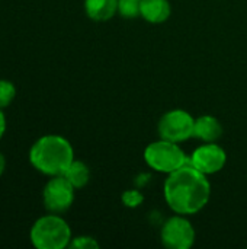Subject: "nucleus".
Returning <instances> with one entry per match:
<instances>
[{
  "mask_svg": "<svg viewBox=\"0 0 247 249\" xmlns=\"http://www.w3.org/2000/svg\"><path fill=\"white\" fill-rule=\"evenodd\" d=\"M163 194L167 206L176 214L192 216L199 213L210 201L211 184L208 177L191 163L167 175Z\"/></svg>",
  "mask_w": 247,
  "mask_h": 249,
  "instance_id": "f257e3e1",
  "label": "nucleus"
},
{
  "mask_svg": "<svg viewBox=\"0 0 247 249\" xmlns=\"http://www.w3.org/2000/svg\"><path fill=\"white\" fill-rule=\"evenodd\" d=\"M74 160L71 143L58 134H45L39 137L29 150L32 168L47 177L63 175Z\"/></svg>",
  "mask_w": 247,
  "mask_h": 249,
  "instance_id": "f03ea898",
  "label": "nucleus"
},
{
  "mask_svg": "<svg viewBox=\"0 0 247 249\" xmlns=\"http://www.w3.org/2000/svg\"><path fill=\"white\" fill-rule=\"evenodd\" d=\"M29 238L36 249H64L73 239L68 223L55 213L36 219L31 228Z\"/></svg>",
  "mask_w": 247,
  "mask_h": 249,
  "instance_id": "7ed1b4c3",
  "label": "nucleus"
},
{
  "mask_svg": "<svg viewBox=\"0 0 247 249\" xmlns=\"http://www.w3.org/2000/svg\"><path fill=\"white\" fill-rule=\"evenodd\" d=\"M144 160L153 171L169 175L189 163V156L179 143L160 139L144 149Z\"/></svg>",
  "mask_w": 247,
  "mask_h": 249,
  "instance_id": "20e7f679",
  "label": "nucleus"
},
{
  "mask_svg": "<svg viewBox=\"0 0 247 249\" xmlns=\"http://www.w3.org/2000/svg\"><path fill=\"white\" fill-rule=\"evenodd\" d=\"M195 118L185 109L175 108L162 115L159 120V136L160 139L182 143L194 137Z\"/></svg>",
  "mask_w": 247,
  "mask_h": 249,
  "instance_id": "39448f33",
  "label": "nucleus"
},
{
  "mask_svg": "<svg viewBox=\"0 0 247 249\" xmlns=\"http://www.w3.org/2000/svg\"><path fill=\"white\" fill-rule=\"evenodd\" d=\"M76 188L64 175L51 177L42 190V203L48 213H66L74 203Z\"/></svg>",
  "mask_w": 247,
  "mask_h": 249,
  "instance_id": "423d86ee",
  "label": "nucleus"
},
{
  "mask_svg": "<svg viewBox=\"0 0 247 249\" xmlns=\"http://www.w3.org/2000/svg\"><path fill=\"white\" fill-rule=\"evenodd\" d=\"M195 229L188 216L176 214L169 217L160 231L162 244L169 249H189L195 244Z\"/></svg>",
  "mask_w": 247,
  "mask_h": 249,
  "instance_id": "0eeeda50",
  "label": "nucleus"
},
{
  "mask_svg": "<svg viewBox=\"0 0 247 249\" xmlns=\"http://www.w3.org/2000/svg\"><path fill=\"white\" fill-rule=\"evenodd\" d=\"M189 163L207 177L214 175L226 166L227 153L217 143H204L189 156Z\"/></svg>",
  "mask_w": 247,
  "mask_h": 249,
  "instance_id": "6e6552de",
  "label": "nucleus"
},
{
  "mask_svg": "<svg viewBox=\"0 0 247 249\" xmlns=\"http://www.w3.org/2000/svg\"><path fill=\"white\" fill-rule=\"evenodd\" d=\"M224 128L214 115H201L195 118L194 137L202 143H217L223 137Z\"/></svg>",
  "mask_w": 247,
  "mask_h": 249,
  "instance_id": "1a4fd4ad",
  "label": "nucleus"
},
{
  "mask_svg": "<svg viewBox=\"0 0 247 249\" xmlns=\"http://www.w3.org/2000/svg\"><path fill=\"white\" fill-rule=\"evenodd\" d=\"M172 15L169 0H141V18L148 23H163Z\"/></svg>",
  "mask_w": 247,
  "mask_h": 249,
  "instance_id": "9d476101",
  "label": "nucleus"
},
{
  "mask_svg": "<svg viewBox=\"0 0 247 249\" xmlns=\"http://www.w3.org/2000/svg\"><path fill=\"white\" fill-rule=\"evenodd\" d=\"M84 12L95 22H106L118 13V0H84Z\"/></svg>",
  "mask_w": 247,
  "mask_h": 249,
  "instance_id": "9b49d317",
  "label": "nucleus"
},
{
  "mask_svg": "<svg viewBox=\"0 0 247 249\" xmlns=\"http://www.w3.org/2000/svg\"><path fill=\"white\" fill-rule=\"evenodd\" d=\"M63 175L67 178V181L76 190L84 188L90 181V169H89V166L84 162L76 160V159L70 163V166L67 168V171Z\"/></svg>",
  "mask_w": 247,
  "mask_h": 249,
  "instance_id": "f8f14e48",
  "label": "nucleus"
},
{
  "mask_svg": "<svg viewBox=\"0 0 247 249\" xmlns=\"http://www.w3.org/2000/svg\"><path fill=\"white\" fill-rule=\"evenodd\" d=\"M118 13L124 19L141 16V0H118Z\"/></svg>",
  "mask_w": 247,
  "mask_h": 249,
  "instance_id": "ddd939ff",
  "label": "nucleus"
},
{
  "mask_svg": "<svg viewBox=\"0 0 247 249\" xmlns=\"http://www.w3.org/2000/svg\"><path fill=\"white\" fill-rule=\"evenodd\" d=\"M16 96V88L10 80L0 79V108H7Z\"/></svg>",
  "mask_w": 247,
  "mask_h": 249,
  "instance_id": "4468645a",
  "label": "nucleus"
},
{
  "mask_svg": "<svg viewBox=\"0 0 247 249\" xmlns=\"http://www.w3.org/2000/svg\"><path fill=\"white\" fill-rule=\"evenodd\" d=\"M121 201L125 207L128 209H135L138 206L143 204L144 201V196L138 191V190H127L122 193L121 196Z\"/></svg>",
  "mask_w": 247,
  "mask_h": 249,
  "instance_id": "2eb2a0df",
  "label": "nucleus"
},
{
  "mask_svg": "<svg viewBox=\"0 0 247 249\" xmlns=\"http://www.w3.org/2000/svg\"><path fill=\"white\" fill-rule=\"evenodd\" d=\"M99 247H100L99 242L93 236H87V235L73 238L68 245V248L73 249H98Z\"/></svg>",
  "mask_w": 247,
  "mask_h": 249,
  "instance_id": "dca6fc26",
  "label": "nucleus"
},
{
  "mask_svg": "<svg viewBox=\"0 0 247 249\" xmlns=\"http://www.w3.org/2000/svg\"><path fill=\"white\" fill-rule=\"evenodd\" d=\"M6 115H4V112H3V108H0V140H1V137L4 136V133H6Z\"/></svg>",
  "mask_w": 247,
  "mask_h": 249,
  "instance_id": "f3484780",
  "label": "nucleus"
},
{
  "mask_svg": "<svg viewBox=\"0 0 247 249\" xmlns=\"http://www.w3.org/2000/svg\"><path fill=\"white\" fill-rule=\"evenodd\" d=\"M4 169H6V158H4L3 153L0 152V177L3 175Z\"/></svg>",
  "mask_w": 247,
  "mask_h": 249,
  "instance_id": "a211bd4d",
  "label": "nucleus"
}]
</instances>
